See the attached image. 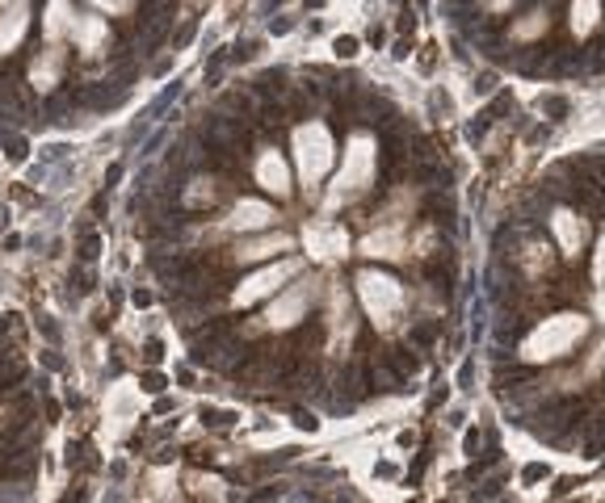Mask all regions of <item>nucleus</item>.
<instances>
[{"instance_id": "24", "label": "nucleus", "mask_w": 605, "mask_h": 503, "mask_svg": "<svg viewBox=\"0 0 605 503\" xmlns=\"http://www.w3.org/2000/svg\"><path fill=\"white\" fill-rule=\"evenodd\" d=\"M593 315H597V319L605 323V290L593 294Z\"/></svg>"}, {"instance_id": "23", "label": "nucleus", "mask_w": 605, "mask_h": 503, "mask_svg": "<svg viewBox=\"0 0 605 503\" xmlns=\"http://www.w3.org/2000/svg\"><path fill=\"white\" fill-rule=\"evenodd\" d=\"M513 4H522V0H479V9H484V13H509Z\"/></svg>"}, {"instance_id": "9", "label": "nucleus", "mask_w": 605, "mask_h": 503, "mask_svg": "<svg viewBox=\"0 0 605 503\" xmlns=\"http://www.w3.org/2000/svg\"><path fill=\"white\" fill-rule=\"evenodd\" d=\"M361 256H370V261H404L408 256V227L404 223H383V227H375L370 236L358 243Z\"/></svg>"}, {"instance_id": "19", "label": "nucleus", "mask_w": 605, "mask_h": 503, "mask_svg": "<svg viewBox=\"0 0 605 503\" xmlns=\"http://www.w3.org/2000/svg\"><path fill=\"white\" fill-rule=\"evenodd\" d=\"M215 193H220V181H215V177H206V181L198 177V181L186 189V202H190V206H202V202L211 206V202H215Z\"/></svg>"}, {"instance_id": "1", "label": "nucleus", "mask_w": 605, "mask_h": 503, "mask_svg": "<svg viewBox=\"0 0 605 503\" xmlns=\"http://www.w3.org/2000/svg\"><path fill=\"white\" fill-rule=\"evenodd\" d=\"M379 177V139L370 131H354L345 152H341V172L332 177L329 197H324V211H341V206H354L366 189L375 185Z\"/></svg>"}, {"instance_id": "11", "label": "nucleus", "mask_w": 605, "mask_h": 503, "mask_svg": "<svg viewBox=\"0 0 605 503\" xmlns=\"http://www.w3.org/2000/svg\"><path fill=\"white\" fill-rule=\"evenodd\" d=\"M290 248H295V239L286 236V231H261V236L240 239L232 261L236 265H261V261H274L277 252H290Z\"/></svg>"}, {"instance_id": "14", "label": "nucleus", "mask_w": 605, "mask_h": 503, "mask_svg": "<svg viewBox=\"0 0 605 503\" xmlns=\"http://www.w3.org/2000/svg\"><path fill=\"white\" fill-rule=\"evenodd\" d=\"M68 43H72L81 55H102L106 47H110V26H106V17H102V13H81Z\"/></svg>"}, {"instance_id": "17", "label": "nucleus", "mask_w": 605, "mask_h": 503, "mask_svg": "<svg viewBox=\"0 0 605 503\" xmlns=\"http://www.w3.org/2000/svg\"><path fill=\"white\" fill-rule=\"evenodd\" d=\"M568 26H572L577 43L593 38L602 26V0H568Z\"/></svg>"}, {"instance_id": "18", "label": "nucleus", "mask_w": 605, "mask_h": 503, "mask_svg": "<svg viewBox=\"0 0 605 503\" xmlns=\"http://www.w3.org/2000/svg\"><path fill=\"white\" fill-rule=\"evenodd\" d=\"M547 29H550V13H547V4H538V9L522 13V17L509 26V38H513V43H538Z\"/></svg>"}, {"instance_id": "6", "label": "nucleus", "mask_w": 605, "mask_h": 503, "mask_svg": "<svg viewBox=\"0 0 605 503\" xmlns=\"http://www.w3.org/2000/svg\"><path fill=\"white\" fill-rule=\"evenodd\" d=\"M316 298H320V282L316 277H295L286 290L270 298V307H265V332H290V327H299L302 319H307V311L316 307Z\"/></svg>"}, {"instance_id": "7", "label": "nucleus", "mask_w": 605, "mask_h": 503, "mask_svg": "<svg viewBox=\"0 0 605 503\" xmlns=\"http://www.w3.org/2000/svg\"><path fill=\"white\" fill-rule=\"evenodd\" d=\"M302 248H307V256L311 261H320V265H332V261H345L349 256V231L341 227V223H311L307 231H302Z\"/></svg>"}, {"instance_id": "10", "label": "nucleus", "mask_w": 605, "mask_h": 503, "mask_svg": "<svg viewBox=\"0 0 605 503\" xmlns=\"http://www.w3.org/2000/svg\"><path fill=\"white\" fill-rule=\"evenodd\" d=\"M274 206L270 202H261V197H240L232 214L223 218V227L227 231H236V236H261V231H270L274 227Z\"/></svg>"}, {"instance_id": "4", "label": "nucleus", "mask_w": 605, "mask_h": 503, "mask_svg": "<svg viewBox=\"0 0 605 503\" xmlns=\"http://www.w3.org/2000/svg\"><path fill=\"white\" fill-rule=\"evenodd\" d=\"M290 152H295V172H299L302 185H320L332 172V164H336V139H332V131L320 118H311V122L295 127Z\"/></svg>"}, {"instance_id": "5", "label": "nucleus", "mask_w": 605, "mask_h": 503, "mask_svg": "<svg viewBox=\"0 0 605 503\" xmlns=\"http://www.w3.org/2000/svg\"><path fill=\"white\" fill-rule=\"evenodd\" d=\"M295 277H299V261H295V256L261 265L257 273H248L245 282L232 290V311H248V307H257V302H270V298L286 290Z\"/></svg>"}, {"instance_id": "2", "label": "nucleus", "mask_w": 605, "mask_h": 503, "mask_svg": "<svg viewBox=\"0 0 605 503\" xmlns=\"http://www.w3.org/2000/svg\"><path fill=\"white\" fill-rule=\"evenodd\" d=\"M589 327H593V323L580 315V311H559V315H547L522 340L518 357H522L525 366H550V361H564L572 348L589 340Z\"/></svg>"}, {"instance_id": "20", "label": "nucleus", "mask_w": 605, "mask_h": 503, "mask_svg": "<svg viewBox=\"0 0 605 503\" xmlns=\"http://www.w3.org/2000/svg\"><path fill=\"white\" fill-rule=\"evenodd\" d=\"M93 4V13H102V17H131L135 13V0H88Z\"/></svg>"}, {"instance_id": "13", "label": "nucleus", "mask_w": 605, "mask_h": 503, "mask_svg": "<svg viewBox=\"0 0 605 503\" xmlns=\"http://www.w3.org/2000/svg\"><path fill=\"white\" fill-rule=\"evenodd\" d=\"M63 68H68V51H63V43H47L38 59L29 63V84L38 88V93H51L59 80H63Z\"/></svg>"}, {"instance_id": "8", "label": "nucleus", "mask_w": 605, "mask_h": 503, "mask_svg": "<svg viewBox=\"0 0 605 503\" xmlns=\"http://www.w3.org/2000/svg\"><path fill=\"white\" fill-rule=\"evenodd\" d=\"M252 177H257V185L265 189V193H274V197H290V189H295V168H290V159L282 156L277 147L257 152Z\"/></svg>"}, {"instance_id": "3", "label": "nucleus", "mask_w": 605, "mask_h": 503, "mask_svg": "<svg viewBox=\"0 0 605 503\" xmlns=\"http://www.w3.org/2000/svg\"><path fill=\"white\" fill-rule=\"evenodd\" d=\"M354 294H358V307L366 311V319L379 332H391L400 323V315H404V307H408L404 286L391 273H383V268H361L358 277H354Z\"/></svg>"}, {"instance_id": "15", "label": "nucleus", "mask_w": 605, "mask_h": 503, "mask_svg": "<svg viewBox=\"0 0 605 503\" xmlns=\"http://www.w3.org/2000/svg\"><path fill=\"white\" fill-rule=\"evenodd\" d=\"M26 29H29V4L26 0H17L13 9L0 13V59L13 55L22 43H26Z\"/></svg>"}, {"instance_id": "16", "label": "nucleus", "mask_w": 605, "mask_h": 503, "mask_svg": "<svg viewBox=\"0 0 605 503\" xmlns=\"http://www.w3.org/2000/svg\"><path fill=\"white\" fill-rule=\"evenodd\" d=\"M76 17H81V13L72 9V0H47V13H43V34H47V43H68Z\"/></svg>"}, {"instance_id": "12", "label": "nucleus", "mask_w": 605, "mask_h": 503, "mask_svg": "<svg viewBox=\"0 0 605 503\" xmlns=\"http://www.w3.org/2000/svg\"><path fill=\"white\" fill-rule=\"evenodd\" d=\"M550 236H555V243H559L564 256H580V252H584V239H589V227H584V218H580L577 211L555 206V211H550Z\"/></svg>"}, {"instance_id": "21", "label": "nucleus", "mask_w": 605, "mask_h": 503, "mask_svg": "<svg viewBox=\"0 0 605 503\" xmlns=\"http://www.w3.org/2000/svg\"><path fill=\"white\" fill-rule=\"evenodd\" d=\"M525 268H530L534 277H538V273H547L550 268V248L547 243H530V248H525Z\"/></svg>"}, {"instance_id": "22", "label": "nucleus", "mask_w": 605, "mask_h": 503, "mask_svg": "<svg viewBox=\"0 0 605 503\" xmlns=\"http://www.w3.org/2000/svg\"><path fill=\"white\" fill-rule=\"evenodd\" d=\"M593 282L605 286V231L597 236V243H593Z\"/></svg>"}]
</instances>
